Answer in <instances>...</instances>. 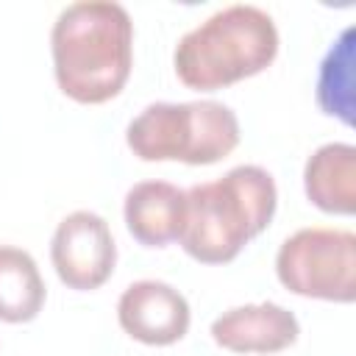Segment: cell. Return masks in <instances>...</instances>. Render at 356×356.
I'll list each match as a JSON object with an SVG mask.
<instances>
[{"label": "cell", "instance_id": "1", "mask_svg": "<svg viewBox=\"0 0 356 356\" xmlns=\"http://www.w3.org/2000/svg\"><path fill=\"white\" fill-rule=\"evenodd\" d=\"M58 89L86 106L117 97L134 64V22L125 6L81 0L61 8L50 33Z\"/></svg>", "mask_w": 356, "mask_h": 356}, {"label": "cell", "instance_id": "2", "mask_svg": "<svg viewBox=\"0 0 356 356\" xmlns=\"http://www.w3.org/2000/svg\"><path fill=\"white\" fill-rule=\"evenodd\" d=\"M275 203L273 175L259 164H239L217 181L186 189L178 242L200 264H225L270 225Z\"/></svg>", "mask_w": 356, "mask_h": 356}, {"label": "cell", "instance_id": "3", "mask_svg": "<svg viewBox=\"0 0 356 356\" xmlns=\"http://www.w3.org/2000/svg\"><path fill=\"white\" fill-rule=\"evenodd\" d=\"M278 53V28L259 6H228L186 31L172 53L186 89L217 92L264 72Z\"/></svg>", "mask_w": 356, "mask_h": 356}, {"label": "cell", "instance_id": "4", "mask_svg": "<svg viewBox=\"0 0 356 356\" xmlns=\"http://www.w3.org/2000/svg\"><path fill=\"white\" fill-rule=\"evenodd\" d=\"M125 142L142 161L214 164L239 145V120L217 100L150 103L128 122Z\"/></svg>", "mask_w": 356, "mask_h": 356}, {"label": "cell", "instance_id": "5", "mask_svg": "<svg viewBox=\"0 0 356 356\" xmlns=\"http://www.w3.org/2000/svg\"><path fill=\"white\" fill-rule=\"evenodd\" d=\"M278 281L317 300L350 303L356 298V236L345 228H300L275 253Z\"/></svg>", "mask_w": 356, "mask_h": 356}, {"label": "cell", "instance_id": "6", "mask_svg": "<svg viewBox=\"0 0 356 356\" xmlns=\"http://www.w3.org/2000/svg\"><path fill=\"white\" fill-rule=\"evenodd\" d=\"M50 259L56 275L70 289L89 292L103 286L117 261V245L108 222L86 209L67 214L53 234Z\"/></svg>", "mask_w": 356, "mask_h": 356}, {"label": "cell", "instance_id": "7", "mask_svg": "<svg viewBox=\"0 0 356 356\" xmlns=\"http://www.w3.org/2000/svg\"><path fill=\"white\" fill-rule=\"evenodd\" d=\"M117 320L128 337L145 345H172L189 331L186 298L164 281H134L117 303Z\"/></svg>", "mask_w": 356, "mask_h": 356}, {"label": "cell", "instance_id": "8", "mask_svg": "<svg viewBox=\"0 0 356 356\" xmlns=\"http://www.w3.org/2000/svg\"><path fill=\"white\" fill-rule=\"evenodd\" d=\"M298 334V317L273 300L234 306L211 323V339L234 353H278L289 348Z\"/></svg>", "mask_w": 356, "mask_h": 356}, {"label": "cell", "instance_id": "9", "mask_svg": "<svg viewBox=\"0 0 356 356\" xmlns=\"http://www.w3.org/2000/svg\"><path fill=\"white\" fill-rule=\"evenodd\" d=\"M125 225L145 248H164L181 236L186 217V192L167 181L134 184L125 195Z\"/></svg>", "mask_w": 356, "mask_h": 356}, {"label": "cell", "instance_id": "10", "mask_svg": "<svg viewBox=\"0 0 356 356\" xmlns=\"http://www.w3.org/2000/svg\"><path fill=\"white\" fill-rule=\"evenodd\" d=\"M306 197L328 214L356 211V147L348 142L320 145L303 167Z\"/></svg>", "mask_w": 356, "mask_h": 356}, {"label": "cell", "instance_id": "11", "mask_svg": "<svg viewBox=\"0 0 356 356\" xmlns=\"http://www.w3.org/2000/svg\"><path fill=\"white\" fill-rule=\"evenodd\" d=\"M44 281L33 256L14 245H0V320L31 323L44 306Z\"/></svg>", "mask_w": 356, "mask_h": 356}, {"label": "cell", "instance_id": "12", "mask_svg": "<svg viewBox=\"0 0 356 356\" xmlns=\"http://www.w3.org/2000/svg\"><path fill=\"white\" fill-rule=\"evenodd\" d=\"M317 103L325 114L353 125V28H345L325 53L317 75Z\"/></svg>", "mask_w": 356, "mask_h": 356}]
</instances>
